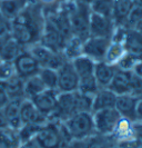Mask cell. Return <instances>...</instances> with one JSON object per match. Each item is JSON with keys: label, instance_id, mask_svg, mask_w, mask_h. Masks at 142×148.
<instances>
[{"label": "cell", "instance_id": "484cf974", "mask_svg": "<svg viewBox=\"0 0 142 148\" xmlns=\"http://www.w3.org/2000/svg\"><path fill=\"white\" fill-rule=\"evenodd\" d=\"M124 53H126V49L123 46V41L118 39H111V42L107 49L103 61L109 65L116 66L118 61L123 57Z\"/></svg>", "mask_w": 142, "mask_h": 148}, {"label": "cell", "instance_id": "681fc988", "mask_svg": "<svg viewBox=\"0 0 142 148\" xmlns=\"http://www.w3.org/2000/svg\"><path fill=\"white\" fill-rule=\"evenodd\" d=\"M133 1H137V0H133Z\"/></svg>", "mask_w": 142, "mask_h": 148}, {"label": "cell", "instance_id": "cb8c5ba5", "mask_svg": "<svg viewBox=\"0 0 142 148\" xmlns=\"http://www.w3.org/2000/svg\"><path fill=\"white\" fill-rule=\"evenodd\" d=\"M21 144L18 129L9 126L0 129V148H19Z\"/></svg>", "mask_w": 142, "mask_h": 148}, {"label": "cell", "instance_id": "ffe728a7", "mask_svg": "<svg viewBox=\"0 0 142 148\" xmlns=\"http://www.w3.org/2000/svg\"><path fill=\"white\" fill-rule=\"evenodd\" d=\"M117 71V67L109 65L105 61L96 62L94 66V78L97 80L98 86L101 88H108L112 80L113 76Z\"/></svg>", "mask_w": 142, "mask_h": 148}, {"label": "cell", "instance_id": "f1b7e54d", "mask_svg": "<svg viewBox=\"0 0 142 148\" xmlns=\"http://www.w3.org/2000/svg\"><path fill=\"white\" fill-rule=\"evenodd\" d=\"M6 84L8 96L10 100H23L24 98V91H23V79L19 76L15 75L10 79H8Z\"/></svg>", "mask_w": 142, "mask_h": 148}, {"label": "cell", "instance_id": "f907efd6", "mask_svg": "<svg viewBox=\"0 0 142 148\" xmlns=\"http://www.w3.org/2000/svg\"><path fill=\"white\" fill-rule=\"evenodd\" d=\"M141 1H142V0H141Z\"/></svg>", "mask_w": 142, "mask_h": 148}, {"label": "cell", "instance_id": "4316f807", "mask_svg": "<svg viewBox=\"0 0 142 148\" xmlns=\"http://www.w3.org/2000/svg\"><path fill=\"white\" fill-rule=\"evenodd\" d=\"M71 62H72V66L75 68L79 79L86 78V77H90V76L94 75L96 62L93 60H91L90 58H88V57L81 56V57L77 58V59H75Z\"/></svg>", "mask_w": 142, "mask_h": 148}, {"label": "cell", "instance_id": "9a60e30c", "mask_svg": "<svg viewBox=\"0 0 142 148\" xmlns=\"http://www.w3.org/2000/svg\"><path fill=\"white\" fill-rule=\"evenodd\" d=\"M133 123L135 121H131L129 119L122 118V117L120 118L117 126L114 128V130H113L112 135H111L114 141L118 144V146L135 141V133Z\"/></svg>", "mask_w": 142, "mask_h": 148}, {"label": "cell", "instance_id": "8992f818", "mask_svg": "<svg viewBox=\"0 0 142 148\" xmlns=\"http://www.w3.org/2000/svg\"><path fill=\"white\" fill-rule=\"evenodd\" d=\"M92 115H93L96 133L97 135H101V136L112 135L118 121L121 118V116L116 110V108L96 111V112H92Z\"/></svg>", "mask_w": 142, "mask_h": 148}, {"label": "cell", "instance_id": "d4e9b609", "mask_svg": "<svg viewBox=\"0 0 142 148\" xmlns=\"http://www.w3.org/2000/svg\"><path fill=\"white\" fill-rule=\"evenodd\" d=\"M83 40L80 38L72 36L65 45V48L62 50V55L67 61H73L75 59L83 56Z\"/></svg>", "mask_w": 142, "mask_h": 148}, {"label": "cell", "instance_id": "bcb514c9", "mask_svg": "<svg viewBox=\"0 0 142 148\" xmlns=\"http://www.w3.org/2000/svg\"><path fill=\"white\" fill-rule=\"evenodd\" d=\"M7 126H8L7 119L5 117V114H3L2 108H0V129H2V128H5V127Z\"/></svg>", "mask_w": 142, "mask_h": 148}, {"label": "cell", "instance_id": "c3c4849f", "mask_svg": "<svg viewBox=\"0 0 142 148\" xmlns=\"http://www.w3.org/2000/svg\"><path fill=\"white\" fill-rule=\"evenodd\" d=\"M78 1H80V2H83V3H86V5H88V6H91L93 2H96L97 0H78Z\"/></svg>", "mask_w": 142, "mask_h": 148}, {"label": "cell", "instance_id": "836d02e7", "mask_svg": "<svg viewBox=\"0 0 142 148\" xmlns=\"http://www.w3.org/2000/svg\"><path fill=\"white\" fill-rule=\"evenodd\" d=\"M142 19V1L137 0L135 1L133 6L130 10V14L128 16L127 22H126V28L133 29L135 26Z\"/></svg>", "mask_w": 142, "mask_h": 148}, {"label": "cell", "instance_id": "d590c367", "mask_svg": "<svg viewBox=\"0 0 142 148\" xmlns=\"http://www.w3.org/2000/svg\"><path fill=\"white\" fill-rule=\"evenodd\" d=\"M42 126H36V125H30V124H23L22 126L18 129L19 136L22 143L24 141L31 140L35 138V136L37 135L39 129Z\"/></svg>", "mask_w": 142, "mask_h": 148}, {"label": "cell", "instance_id": "ac0fdd59", "mask_svg": "<svg viewBox=\"0 0 142 148\" xmlns=\"http://www.w3.org/2000/svg\"><path fill=\"white\" fill-rule=\"evenodd\" d=\"M116 100H117V95L112 92L109 88L99 89V91L93 96L92 112L109 109V108H114Z\"/></svg>", "mask_w": 142, "mask_h": 148}, {"label": "cell", "instance_id": "7bdbcfd3", "mask_svg": "<svg viewBox=\"0 0 142 148\" xmlns=\"http://www.w3.org/2000/svg\"><path fill=\"white\" fill-rule=\"evenodd\" d=\"M19 148H40V147H39V145H38L37 143L33 140V139H31V140L22 143Z\"/></svg>", "mask_w": 142, "mask_h": 148}, {"label": "cell", "instance_id": "f6af8a7d", "mask_svg": "<svg viewBox=\"0 0 142 148\" xmlns=\"http://www.w3.org/2000/svg\"><path fill=\"white\" fill-rule=\"evenodd\" d=\"M135 121H142V98L139 99V103L137 106V120Z\"/></svg>", "mask_w": 142, "mask_h": 148}, {"label": "cell", "instance_id": "9c48e42d", "mask_svg": "<svg viewBox=\"0 0 142 148\" xmlns=\"http://www.w3.org/2000/svg\"><path fill=\"white\" fill-rule=\"evenodd\" d=\"M58 74V92H73L79 87V77L71 61H66L57 70Z\"/></svg>", "mask_w": 142, "mask_h": 148}, {"label": "cell", "instance_id": "e0dca14e", "mask_svg": "<svg viewBox=\"0 0 142 148\" xmlns=\"http://www.w3.org/2000/svg\"><path fill=\"white\" fill-rule=\"evenodd\" d=\"M130 76H131V71H123V70H120L117 68V71L113 76L110 85L108 86V88L112 92H114L117 96L131 94Z\"/></svg>", "mask_w": 142, "mask_h": 148}, {"label": "cell", "instance_id": "d6a6232c", "mask_svg": "<svg viewBox=\"0 0 142 148\" xmlns=\"http://www.w3.org/2000/svg\"><path fill=\"white\" fill-rule=\"evenodd\" d=\"M75 107L77 112H92V103H93V96H89L82 94L80 91H75Z\"/></svg>", "mask_w": 142, "mask_h": 148}, {"label": "cell", "instance_id": "7a4b0ae2", "mask_svg": "<svg viewBox=\"0 0 142 148\" xmlns=\"http://www.w3.org/2000/svg\"><path fill=\"white\" fill-rule=\"evenodd\" d=\"M69 17H70L72 35L80 38L83 41L87 40L90 37L91 9L89 6L78 0H72L70 6Z\"/></svg>", "mask_w": 142, "mask_h": 148}, {"label": "cell", "instance_id": "603a6c76", "mask_svg": "<svg viewBox=\"0 0 142 148\" xmlns=\"http://www.w3.org/2000/svg\"><path fill=\"white\" fill-rule=\"evenodd\" d=\"M30 0H0V12L10 21L28 6Z\"/></svg>", "mask_w": 142, "mask_h": 148}, {"label": "cell", "instance_id": "60d3db41", "mask_svg": "<svg viewBox=\"0 0 142 148\" xmlns=\"http://www.w3.org/2000/svg\"><path fill=\"white\" fill-rule=\"evenodd\" d=\"M30 1L41 6L43 9H50V8L57 7L61 2V0H30Z\"/></svg>", "mask_w": 142, "mask_h": 148}, {"label": "cell", "instance_id": "83f0119b", "mask_svg": "<svg viewBox=\"0 0 142 148\" xmlns=\"http://www.w3.org/2000/svg\"><path fill=\"white\" fill-rule=\"evenodd\" d=\"M46 86L42 80L40 79L39 75L29 77L23 80V91H24V98L26 99H32L33 97L39 95L46 90Z\"/></svg>", "mask_w": 142, "mask_h": 148}, {"label": "cell", "instance_id": "ee69618b", "mask_svg": "<svg viewBox=\"0 0 142 148\" xmlns=\"http://www.w3.org/2000/svg\"><path fill=\"white\" fill-rule=\"evenodd\" d=\"M132 71H133L140 79H142V59H140L139 61H138V64L135 66V68H133Z\"/></svg>", "mask_w": 142, "mask_h": 148}, {"label": "cell", "instance_id": "d6986e66", "mask_svg": "<svg viewBox=\"0 0 142 148\" xmlns=\"http://www.w3.org/2000/svg\"><path fill=\"white\" fill-rule=\"evenodd\" d=\"M123 46L126 52L142 59V35L140 32L127 28L123 38Z\"/></svg>", "mask_w": 142, "mask_h": 148}, {"label": "cell", "instance_id": "277c9868", "mask_svg": "<svg viewBox=\"0 0 142 148\" xmlns=\"http://www.w3.org/2000/svg\"><path fill=\"white\" fill-rule=\"evenodd\" d=\"M27 49H29L31 55L37 59L38 64L40 65L41 68H49L53 70H58L67 61L65 56L62 55V52L52 51L51 49L47 48L40 42L33 45Z\"/></svg>", "mask_w": 142, "mask_h": 148}, {"label": "cell", "instance_id": "5bb4252c", "mask_svg": "<svg viewBox=\"0 0 142 148\" xmlns=\"http://www.w3.org/2000/svg\"><path fill=\"white\" fill-rule=\"evenodd\" d=\"M20 118L22 121V125L30 124L36 126H43L49 121V118L38 110L30 99L22 100L20 106Z\"/></svg>", "mask_w": 142, "mask_h": 148}, {"label": "cell", "instance_id": "7dc6e473", "mask_svg": "<svg viewBox=\"0 0 142 148\" xmlns=\"http://www.w3.org/2000/svg\"><path fill=\"white\" fill-rule=\"evenodd\" d=\"M133 29L137 30L138 32H140V34H141V35H142V19H141V20H140V21H139V22H138L137 25H135V28H133Z\"/></svg>", "mask_w": 142, "mask_h": 148}, {"label": "cell", "instance_id": "74e56055", "mask_svg": "<svg viewBox=\"0 0 142 148\" xmlns=\"http://www.w3.org/2000/svg\"><path fill=\"white\" fill-rule=\"evenodd\" d=\"M130 89H131V95L141 97L142 79H140L133 71H131V76H130Z\"/></svg>", "mask_w": 142, "mask_h": 148}, {"label": "cell", "instance_id": "b9f144b4", "mask_svg": "<svg viewBox=\"0 0 142 148\" xmlns=\"http://www.w3.org/2000/svg\"><path fill=\"white\" fill-rule=\"evenodd\" d=\"M133 127L135 133V141L142 147V121H135Z\"/></svg>", "mask_w": 142, "mask_h": 148}, {"label": "cell", "instance_id": "8fae6325", "mask_svg": "<svg viewBox=\"0 0 142 148\" xmlns=\"http://www.w3.org/2000/svg\"><path fill=\"white\" fill-rule=\"evenodd\" d=\"M116 25L112 18L91 12L90 17V37L112 38Z\"/></svg>", "mask_w": 142, "mask_h": 148}, {"label": "cell", "instance_id": "4fadbf2b", "mask_svg": "<svg viewBox=\"0 0 142 148\" xmlns=\"http://www.w3.org/2000/svg\"><path fill=\"white\" fill-rule=\"evenodd\" d=\"M139 99L140 97L131 95V94L117 96L114 108L122 118L135 121L137 120V106L139 103Z\"/></svg>", "mask_w": 142, "mask_h": 148}, {"label": "cell", "instance_id": "7402d4cb", "mask_svg": "<svg viewBox=\"0 0 142 148\" xmlns=\"http://www.w3.org/2000/svg\"><path fill=\"white\" fill-rule=\"evenodd\" d=\"M22 100H9L8 104L2 108L5 117L7 119L8 126L15 129H19L22 126L20 118V106Z\"/></svg>", "mask_w": 142, "mask_h": 148}, {"label": "cell", "instance_id": "ba28073f", "mask_svg": "<svg viewBox=\"0 0 142 148\" xmlns=\"http://www.w3.org/2000/svg\"><path fill=\"white\" fill-rule=\"evenodd\" d=\"M14 65L17 76H19L23 80L38 75L41 69L37 59L31 55L29 49H23L14 60Z\"/></svg>", "mask_w": 142, "mask_h": 148}, {"label": "cell", "instance_id": "3957f363", "mask_svg": "<svg viewBox=\"0 0 142 148\" xmlns=\"http://www.w3.org/2000/svg\"><path fill=\"white\" fill-rule=\"evenodd\" d=\"M63 125L70 137L75 140L88 139L97 135L92 112H77L66 120Z\"/></svg>", "mask_w": 142, "mask_h": 148}, {"label": "cell", "instance_id": "ab89813d", "mask_svg": "<svg viewBox=\"0 0 142 148\" xmlns=\"http://www.w3.org/2000/svg\"><path fill=\"white\" fill-rule=\"evenodd\" d=\"M9 96H8L7 89H6V84L5 82H0V108H3L9 101Z\"/></svg>", "mask_w": 142, "mask_h": 148}, {"label": "cell", "instance_id": "52a82bcc", "mask_svg": "<svg viewBox=\"0 0 142 148\" xmlns=\"http://www.w3.org/2000/svg\"><path fill=\"white\" fill-rule=\"evenodd\" d=\"M75 92V91L73 92H59L56 109L49 120L65 123L70 117H72L75 114H77Z\"/></svg>", "mask_w": 142, "mask_h": 148}, {"label": "cell", "instance_id": "f546056e", "mask_svg": "<svg viewBox=\"0 0 142 148\" xmlns=\"http://www.w3.org/2000/svg\"><path fill=\"white\" fill-rule=\"evenodd\" d=\"M38 75H39L40 79L42 80L43 85L46 86V88L57 90V87H58V74H57V70L49 69V68H41Z\"/></svg>", "mask_w": 142, "mask_h": 148}, {"label": "cell", "instance_id": "f35d334b", "mask_svg": "<svg viewBox=\"0 0 142 148\" xmlns=\"http://www.w3.org/2000/svg\"><path fill=\"white\" fill-rule=\"evenodd\" d=\"M10 28H11V21L0 12V36L9 34Z\"/></svg>", "mask_w": 142, "mask_h": 148}, {"label": "cell", "instance_id": "2e32d148", "mask_svg": "<svg viewBox=\"0 0 142 148\" xmlns=\"http://www.w3.org/2000/svg\"><path fill=\"white\" fill-rule=\"evenodd\" d=\"M23 49L10 32L0 36V60L14 61Z\"/></svg>", "mask_w": 142, "mask_h": 148}, {"label": "cell", "instance_id": "4dcf8cb0", "mask_svg": "<svg viewBox=\"0 0 142 148\" xmlns=\"http://www.w3.org/2000/svg\"><path fill=\"white\" fill-rule=\"evenodd\" d=\"M113 3H114V0H97L90 6V9H91V12L112 18Z\"/></svg>", "mask_w": 142, "mask_h": 148}, {"label": "cell", "instance_id": "6da1fadb", "mask_svg": "<svg viewBox=\"0 0 142 148\" xmlns=\"http://www.w3.org/2000/svg\"><path fill=\"white\" fill-rule=\"evenodd\" d=\"M45 10L41 6L30 1L15 19L11 20L10 34L22 46L29 48L40 42L45 27Z\"/></svg>", "mask_w": 142, "mask_h": 148}, {"label": "cell", "instance_id": "7c38bea8", "mask_svg": "<svg viewBox=\"0 0 142 148\" xmlns=\"http://www.w3.org/2000/svg\"><path fill=\"white\" fill-rule=\"evenodd\" d=\"M58 95H59V92L57 90L46 89L42 92H40L39 95L33 97L30 100L36 106L38 110L50 119V117L52 116L53 111L56 109V106H57Z\"/></svg>", "mask_w": 142, "mask_h": 148}, {"label": "cell", "instance_id": "5b68a950", "mask_svg": "<svg viewBox=\"0 0 142 148\" xmlns=\"http://www.w3.org/2000/svg\"><path fill=\"white\" fill-rule=\"evenodd\" d=\"M45 16V27H43L42 36L40 39V44L46 46L49 49H51L52 51L62 52L67 41L61 35L60 30L58 29V27H57L56 22L53 21L52 18L48 15Z\"/></svg>", "mask_w": 142, "mask_h": 148}, {"label": "cell", "instance_id": "8d00e7d4", "mask_svg": "<svg viewBox=\"0 0 142 148\" xmlns=\"http://www.w3.org/2000/svg\"><path fill=\"white\" fill-rule=\"evenodd\" d=\"M16 74L14 61L0 60V82H7Z\"/></svg>", "mask_w": 142, "mask_h": 148}, {"label": "cell", "instance_id": "1f68e13d", "mask_svg": "<svg viewBox=\"0 0 142 148\" xmlns=\"http://www.w3.org/2000/svg\"><path fill=\"white\" fill-rule=\"evenodd\" d=\"M100 87L98 86L97 80L93 76L90 77H86V78H81L79 79V87H78V91L89 95V96H94L99 91Z\"/></svg>", "mask_w": 142, "mask_h": 148}, {"label": "cell", "instance_id": "30bf717a", "mask_svg": "<svg viewBox=\"0 0 142 148\" xmlns=\"http://www.w3.org/2000/svg\"><path fill=\"white\" fill-rule=\"evenodd\" d=\"M110 42V38L89 37L83 42V56L93 60L94 62L103 61Z\"/></svg>", "mask_w": 142, "mask_h": 148}, {"label": "cell", "instance_id": "e575fe53", "mask_svg": "<svg viewBox=\"0 0 142 148\" xmlns=\"http://www.w3.org/2000/svg\"><path fill=\"white\" fill-rule=\"evenodd\" d=\"M141 59L139 57H135L131 53H128L126 52L123 55V57L118 61V64L116 65V67L120 69V70H123V71H132L135 66L138 64V61Z\"/></svg>", "mask_w": 142, "mask_h": 148}, {"label": "cell", "instance_id": "44dd1931", "mask_svg": "<svg viewBox=\"0 0 142 148\" xmlns=\"http://www.w3.org/2000/svg\"><path fill=\"white\" fill-rule=\"evenodd\" d=\"M133 0H114L112 11V20L116 27H124L127 22L128 16L133 6Z\"/></svg>", "mask_w": 142, "mask_h": 148}]
</instances>
